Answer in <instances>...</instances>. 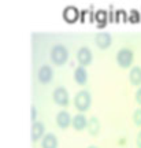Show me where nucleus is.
<instances>
[{"label": "nucleus", "mask_w": 141, "mask_h": 148, "mask_svg": "<svg viewBox=\"0 0 141 148\" xmlns=\"http://www.w3.org/2000/svg\"><path fill=\"white\" fill-rule=\"evenodd\" d=\"M68 58V51L63 44H55L51 48V59L55 64H63L66 63Z\"/></svg>", "instance_id": "f257e3e1"}, {"label": "nucleus", "mask_w": 141, "mask_h": 148, "mask_svg": "<svg viewBox=\"0 0 141 148\" xmlns=\"http://www.w3.org/2000/svg\"><path fill=\"white\" fill-rule=\"evenodd\" d=\"M90 101H92V97H90L88 90H79L74 97V104L79 111L88 110L89 106H90Z\"/></svg>", "instance_id": "f03ea898"}, {"label": "nucleus", "mask_w": 141, "mask_h": 148, "mask_svg": "<svg viewBox=\"0 0 141 148\" xmlns=\"http://www.w3.org/2000/svg\"><path fill=\"white\" fill-rule=\"evenodd\" d=\"M133 58H134V55H133V51H131L130 48H120L118 53H116V62L119 63L120 67H129L133 62Z\"/></svg>", "instance_id": "7ed1b4c3"}, {"label": "nucleus", "mask_w": 141, "mask_h": 148, "mask_svg": "<svg viewBox=\"0 0 141 148\" xmlns=\"http://www.w3.org/2000/svg\"><path fill=\"white\" fill-rule=\"evenodd\" d=\"M52 97L53 100L56 101L57 104H60V106H67L68 104V93L63 86H57L56 89L53 90Z\"/></svg>", "instance_id": "20e7f679"}, {"label": "nucleus", "mask_w": 141, "mask_h": 148, "mask_svg": "<svg viewBox=\"0 0 141 148\" xmlns=\"http://www.w3.org/2000/svg\"><path fill=\"white\" fill-rule=\"evenodd\" d=\"M52 77H53V70H52V67L48 66V64L41 66L40 70H38V73H37V78H38V81L42 82V84L49 82V81L52 79Z\"/></svg>", "instance_id": "39448f33"}, {"label": "nucleus", "mask_w": 141, "mask_h": 148, "mask_svg": "<svg viewBox=\"0 0 141 148\" xmlns=\"http://www.w3.org/2000/svg\"><path fill=\"white\" fill-rule=\"evenodd\" d=\"M77 59H78L79 64L84 67L92 62V51L88 47H81L77 52Z\"/></svg>", "instance_id": "423d86ee"}, {"label": "nucleus", "mask_w": 141, "mask_h": 148, "mask_svg": "<svg viewBox=\"0 0 141 148\" xmlns=\"http://www.w3.org/2000/svg\"><path fill=\"white\" fill-rule=\"evenodd\" d=\"M45 133V126L41 121H34L33 126H31V140L33 141H38L40 138L44 136Z\"/></svg>", "instance_id": "0eeeda50"}, {"label": "nucleus", "mask_w": 141, "mask_h": 148, "mask_svg": "<svg viewBox=\"0 0 141 148\" xmlns=\"http://www.w3.org/2000/svg\"><path fill=\"white\" fill-rule=\"evenodd\" d=\"M56 123L59 127L66 129V127L71 123V116H70V114H68L67 111H59L56 115Z\"/></svg>", "instance_id": "6e6552de"}, {"label": "nucleus", "mask_w": 141, "mask_h": 148, "mask_svg": "<svg viewBox=\"0 0 141 148\" xmlns=\"http://www.w3.org/2000/svg\"><path fill=\"white\" fill-rule=\"evenodd\" d=\"M41 148H57V138L53 133L44 134L41 140Z\"/></svg>", "instance_id": "1a4fd4ad"}, {"label": "nucleus", "mask_w": 141, "mask_h": 148, "mask_svg": "<svg viewBox=\"0 0 141 148\" xmlns=\"http://www.w3.org/2000/svg\"><path fill=\"white\" fill-rule=\"evenodd\" d=\"M71 123H73V126L77 129V130H82L84 127H86V123H88V118L85 116V114L82 112H78L77 115L73 116V119H71Z\"/></svg>", "instance_id": "9d476101"}, {"label": "nucleus", "mask_w": 141, "mask_h": 148, "mask_svg": "<svg viewBox=\"0 0 141 148\" xmlns=\"http://www.w3.org/2000/svg\"><path fill=\"white\" fill-rule=\"evenodd\" d=\"M94 41H96V44L99 45L100 48H108L111 45V34H108V33H99L97 36H96V38H94Z\"/></svg>", "instance_id": "9b49d317"}, {"label": "nucleus", "mask_w": 141, "mask_h": 148, "mask_svg": "<svg viewBox=\"0 0 141 148\" xmlns=\"http://www.w3.org/2000/svg\"><path fill=\"white\" fill-rule=\"evenodd\" d=\"M74 78H75V81L81 85L86 84V81H88V73H86V69L82 67V66H78V67L75 69V71H74Z\"/></svg>", "instance_id": "f8f14e48"}, {"label": "nucleus", "mask_w": 141, "mask_h": 148, "mask_svg": "<svg viewBox=\"0 0 141 148\" xmlns=\"http://www.w3.org/2000/svg\"><path fill=\"white\" fill-rule=\"evenodd\" d=\"M129 78H130L131 84H134V85H140L141 84V67L140 66L131 67L130 73H129Z\"/></svg>", "instance_id": "ddd939ff"}, {"label": "nucleus", "mask_w": 141, "mask_h": 148, "mask_svg": "<svg viewBox=\"0 0 141 148\" xmlns=\"http://www.w3.org/2000/svg\"><path fill=\"white\" fill-rule=\"evenodd\" d=\"M86 127H88L89 133L92 134V136H96L100 130V122L99 119L96 118V116H92L90 119H88V123H86Z\"/></svg>", "instance_id": "4468645a"}, {"label": "nucleus", "mask_w": 141, "mask_h": 148, "mask_svg": "<svg viewBox=\"0 0 141 148\" xmlns=\"http://www.w3.org/2000/svg\"><path fill=\"white\" fill-rule=\"evenodd\" d=\"M64 18L67 19L68 22H73L77 19V16H78V11H77V8L75 7H67L66 10H64Z\"/></svg>", "instance_id": "2eb2a0df"}, {"label": "nucleus", "mask_w": 141, "mask_h": 148, "mask_svg": "<svg viewBox=\"0 0 141 148\" xmlns=\"http://www.w3.org/2000/svg\"><path fill=\"white\" fill-rule=\"evenodd\" d=\"M133 121L136 123L137 126H141V108L134 111V114H133Z\"/></svg>", "instance_id": "dca6fc26"}, {"label": "nucleus", "mask_w": 141, "mask_h": 148, "mask_svg": "<svg viewBox=\"0 0 141 148\" xmlns=\"http://www.w3.org/2000/svg\"><path fill=\"white\" fill-rule=\"evenodd\" d=\"M36 115H37V107L31 106V119H33V122L36 121Z\"/></svg>", "instance_id": "f3484780"}, {"label": "nucleus", "mask_w": 141, "mask_h": 148, "mask_svg": "<svg viewBox=\"0 0 141 148\" xmlns=\"http://www.w3.org/2000/svg\"><path fill=\"white\" fill-rule=\"evenodd\" d=\"M97 19H99V21L105 19V12L104 11H99V14H97Z\"/></svg>", "instance_id": "a211bd4d"}, {"label": "nucleus", "mask_w": 141, "mask_h": 148, "mask_svg": "<svg viewBox=\"0 0 141 148\" xmlns=\"http://www.w3.org/2000/svg\"><path fill=\"white\" fill-rule=\"evenodd\" d=\"M136 144H137V148H141V132L138 133V136L136 138Z\"/></svg>", "instance_id": "6ab92c4d"}, {"label": "nucleus", "mask_w": 141, "mask_h": 148, "mask_svg": "<svg viewBox=\"0 0 141 148\" xmlns=\"http://www.w3.org/2000/svg\"><path fill=\"white\" fill-rule=\"evenodd\" d=\"M136 100H137V101H138V103H140V104H141V88H140V89H138V90H137V92H136Z\"/></svg>", "instance_id": "aec40b11"}, {"label": "nucleus", "mask_w": 141, "mask_h": 148, "mask_svg": "<svg viewBox=\"0 0 141 148\" xmlns=\"http://www.w3.org/2000/svg\"><path fill=\"white\" fill-rule=\"evenodd\" d=\"M88 148H97V147H94V145H90V147H88Z\"/></svg>", "instance_id": "412c9836"}]
</instances>
